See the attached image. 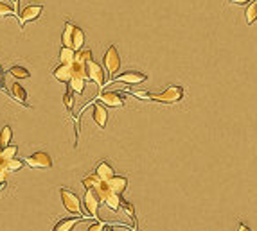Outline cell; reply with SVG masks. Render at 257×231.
I'll return each mask as SVG.
<instances>
[{
	"mask_svg": "<svg viewBox=\"0 0 257 231\" xmlns=\"http://www.w3.org/2000/svg\"><path fill=\"white\" fill-rule=\"evenodd\" d=\"M184 99V88L182 86H168L160 94L150 95V100L153 102H162V104H174Z\"/></svg>",
	"mask_w": 257,
	"mask_h": 231,
	"instance_id": "cell-1",
	"label": "cell"
},
{
	"mask_svg": "<svg viewBox=\"0 0 257 231\" xmlns=\"http://www.w3.org/2000/svg\"><path fill=\"white\" fill-rule=\"evenodd\" d=\"M60 197H62L63 208L67 210V212H70V213L83 215L85 217L83 206H81V199H79L76 193L70 192L68 188H60Z\"/></svg>",
	"mask_w": 257,
	"mask_h": 231,
	"instance_id": "cell-2",
	"label": "cell"
},
{
	"mask_svg": "<svg viewBox=\"0 0 257 231\" xmlns=\"http://www.w3.org/2000/svg\"><path fill=\"white\" fill-rule=\"evenodd\" d=\"M103 63H105V68L108 70L110 76L117 74L119 68H121V58H119V52L115 49V45H110L108 50L105 52V58H103Z\"/></svg>",
	"mask_w": 257,
	"mask_h": 231,
	"instance_id": "cell-3",
	"label": "cell"
},
{
	"mask_svg": "<svg viewBox=\"0 0 257 231\" xmlns=\"http://www.w3.org/2000/svg\"><path fill=\"white\" fill-rule=\"evenodd\" d=\"M25 165L31 167V169H50L52 167V158L43 151H38V153L25 158Z\"/></svg>",
	"mask_w": 257,
	"mask_h": 231,
	"instance_id": "cell-4",
	"label": "cell"
},
{
	"mask_svg": "<svg viewBox=\"0 0 257 231\" xmlns=\"http://www.w3.org/2000/svg\"><path fill=\"white\" fill-rule=\"evenodd\" d=\"M42 13H43V6H38V4H33V6H27L23 7L20 15H18V20H20V25H25L29 22H34V20H38L42 17Z\"/></svg>",
	"mask_w": 257,
	"mask_h": 231,
	"instance_id": "cell-5",
	"label": "cell"
},
{
	"mask_svg": "<svg viewBox=\"0 0 257 231\" xmlns=\"http://www.w3.org/2000/svg\"><path fill=\"white\" fill-rule=\"evenodd\" d=\"M85 208H86V213L92 219H97V212H99V203L101 199L97 197V193L94 190H86L85 192Z\"/></svg>",
	"mask_w": 257,
	"mask_h": 231,
	"instance_id": "cell-6",
	"label": "cell"
},
{
	"mask_svg": "<svg viewBox=\"0 0 257 231\" xmlns=\"http://www.w3.org/2000/svg\"><path fill=\"white\" fill-rule=\"evenodd\" d=\"M148 76L142 74V72H137V70H128L121 74L119 77H113L112 83H128V84H139V83H144Z\"/></svg>",
	"mask_w": 257,
	"mask_h": 231,
	"instance_id": "cell-7",
	"label": "cell"
},
{
	"mask_svg": "<svg viewBox=\"0 0 257 231\" xmlns=\"http://www.w3.org/2000/svg\"><path fill=\"white\" fill-rule=\"evenodd\" d=\"M86 72H88V79H92L99 88H103V84H105V70H103V66L99 63H95V61H90V63H86Z\"/></svg>",
	"mask_w": 257,
	"mask_h": 231,
	"instance_id": "cell-8",
	"label": "cell"
},
{
	"mask_svg": "<svg viewBox=\"0 0 257 231\" xmlns=\"http://www.w3.org/2000/svg\"><path fill=\"white\" fill-rule=\"evenodd\" d=\"M101 102H105L107 106H112V108H121L124 106V97L117 92H103L99 97Z\"/></svg>",
	"mask_w": 257,
	"mask_h": 231,
	"instance_id": "cell-9",
	"label": "cell"
},
{
	"mask_svg": "<svg viewBox=\"0 0 257 231\" xmlns=\"http://www.w3.org/2000/svg\"><path fill=\"white\" fill-rule=\"evenodd\" d=\"M108 187H110V192L115 193V195H123L128 188V179L124 176H113L110 181H108Z\"/></svg>",
	"mask_w": 257,
	"mask_h": 231,
	"instance_id": "cell-10",
	"label": "cell"
},
{
	"mask_svg": "<svg viewBox=\"0 0 257 231\" xmlns=\"http://www.w3.org/2000/svg\"><path fill=\"white\" fill-rule=\"evenodd\" d=\"M94 174L99 179H103V181H110L113 176H115V171H113V167L108 163V161H101L99 165L95 167V171Z\"/></svg>",
	"mask_w": 257,
	"mask_h": 231,
	"instance_id": "cell-11",
	"label": "cell"
},
{
	"mask_svg": "<svg viewBox=\"0 0 257 231\" xmlns=\"http://www.w3.org/2000/svg\"><path fill=\"white\" fill-rule=\"evenodd\" d=\"M85 219H90V217H67V219H62L54 228H52V231H72L74 226Z\"/></svg>",
	"mask_w": 257,
	"mask_h": 231,
	"instance_id": "cell-12",
	"label": "cell"
},
{
	"mask_svg": "<svg viewBox=\"0 0 257 231\" xmlns=\"http://www.w3.org/2000/svg\"><path fill=\"white\" fill-rule=\"evenodd\" d=\"M92 118H94V122L101 127V129H105V127H107L108 113H107V110H105V108H103L101 104H95L94 106V110H92Z\"/></svg>",
	"mask_w": 257,
	"mask_h": 231,
	"instance_id": "cell-13",
	"label": "cell"
},
{
	"mask_svg": "<svg viewBox=\"0 0 257 231\" xmlns=\"http://www.w3.org/2000/svg\"><path fill=\"white\" fill-rule=\"evenodd\" d=\"M52 76L56 77L58 81H62V83H70V79H72V70H70V65H60L54 68L52 72Z\"/></svg>",
	"mask_w": 257,
	"mask_h": 231,
	"instance_id": "cell-14",
	"label": "cell"
},
{
	"mask_svg": "<svg viewBox=\"0 0 257 231\" xmlns=\"http://www.w3.org/2000/svg\"><path fill=\"white\" fill-rule=\"evenodd\" d=\"M76 27L78 25H74V23L67 22L65 23V31L62 34V43L63 47H68V49H72V43H74V33H76ZM74 50V49H72Z\"/></svg>",
	"mask_w": 257,
	"mask_h": 231,
	"instance_id": "cell-15",
	"label": "cell"
},
{
	"mask_svg": "<svg viewBox=\"0 0 257 231\" xmlns=\"http://www.w3.org/2000/svg\"><path fill=\"white\" fill-rule=\"evenodd\" d=\"M60 59H62L63 65H72L74 61H76V50L68 49V47H63L60 50Z\"/></svg>",
	"mask_w": 257,
	"mask_h": 231,
	"instance_id": "cell-16",
	"label": "cell"
},
{
	"mask_svg": "<svg viewBox=\"0 0 257 231\" xmlns=\"http://www.w3.org/2000/svg\"><path fill=\"white\" fill-rule=\"evenodd\" d=\"M11 94L13 97H17L22 104H25L27 102V92H25V88H23L22 84H18V83H13L11 84Z\"/></svg>",
	"mask_w": 257,
	"mask_h": 231,
	"instance_id": "cell-17",
	"label": "cell"
},
{
	"mask_svg": "<svg viewBox=\"0 0 257 231\" xmlns=\"http://www.w3.org/2000/svg\"><path fill=\"white\" fill-rule=\"evenodd\" d=\"M11 138H13V129L11 126H4L2 131H0V147L4 149L11 143Z\"/></svg>",
	"mask_w": 257,
	"mask_h": 231,
	"instance_id": "cell-18",
	"label": "cell"
},
{
	"mask_svg": "<svg viewBox=\"0 0 257 231\" xmlns=\"http://www.w3.org/2000/svg\"><path fill=\"white\" fill-rule=\"evenodd\" d=\"M85 86H86V81H85V79H79V77H72L70 83H68V90H72L74 94H83Z\"/></svg>",
	"mask_w": 257,
	"mask_h": 231,
	"instance_id": "cell-19",
	"label": "cell"
},
{
	"mask_svg": "<svg viewBox=\"0 0 257 231\" xmlns=\"http://www.w3.org/2000/svg\"><path fill=\"white\" fill-rule=\"evenodd\" d=\"M246 23L248 25H252V23L257 20V0H252L250 4H248V7H246Z\"/></svg>",
	"mask_w": 257,
	"mask_h": 231,
	"instance_id": "cell-20",
	"label": "cell"
},
{
	"mask_svg": "<svg viewBox=\"0 0 257 231\" xmlns=\"http://www.w3.org/2000/svg\"><path fill=\"white\" fill-rule=\"evenodd\" d=\"M83 43H85V33L79 27H76V33H74L72 49L76 50V52H79V50H83Z\"/></svg>",
	"mask_w": 257,
	"mask_h": 231,
	"instance_id": "cell-21",
	"label": "cell"
},
{
	"mask_svg": "<svg viewBox=\"0 0 257 231\" xmlns=\"http://www.w3.org/2000/svg\"><path fill=\"white\" fill-rule=\"evenodd\" d=\"M107 203V206L110 210H113V212H119L121 210V206H123V199H121V195H115V193H112L110 197L105 201Z\"/></svg>",
	"mask_w": 257,
	"mask_h": 231,
	"instance_id": "cell-22",
	"label": "cell"
},
{
	"mask_svg": "<svg viewBox=\"0 0 257 231\" xmlns=\"http://www.w3.org/2000/svg\"><path fill=\"white\" fill-rule=\"evenodd\" d=\"M101 181H103V179H99L95 174H88L86 177H83V187L86 188V190H94V188H97V185H99Z\"/></svg>",
	"mask_w": 257,
	"mask_h": 231,
	"instance_id": "cell-23",
	"label": "cell"
},
{
	"mask_svg": "<svg viewBox=\"0 0 257 231\" xmlns=\"http://www.w3.org/2000/svg\"><path fill=\"white\" fill-rule=\"evenodd\" d=\"M9 74H11L13 77H17V79H29V77H31L29 70L23 68V66H11V68H9Z\"/></svg>",
	"mask_w": 257,
	"mask_h": 231,
	"instance_id": "cell-24",
	"label": "cell"
},
{
	"mask_svg": "<svg viewBox=\"0 0 257 231\" xmlns=\"http://www.w3.org/2000/svg\"><path fill=\"white\" fill-rule=\"evenodd\" d=\"M17 153H18V147L17 145H7V147H4L2 149V160H13L15 156H17Z\"/></svg>",
	"mask_w": 257,
	"mask_h": 231,
	"instance_id": "cell-25",
	"label": "cell"
},
{
	"mask_svg": "<svg viewBox=\"0 0 257 231\" xmlns=\"http://www.w3.org/2000/svg\"><path fill=\"white\" fill-rule=\"evenodd\" d=\"M76 61L86 65L90 61H94V58H92V52H90V50H79V52H76Z\"/></svg>",
	"mask_w": 257,
	"mask_h": 231,
	"instance_id": "cell-26",
	"label": "cell"
},
{
	"mask_svg": "<svg viewBox=\"0 0 257 231\" xmlns=\"http://www.w3.org/2000/svg\"><path fill=\"white\" fill-rule=\"evenodd\" d=\"M6 163H7V171H9V172H17V171H20V169L23 167V161L22 160H17V158H13V160H7Z\"/></svg>",
	"mask_w": 257,
	"mask_h": 231,
	"instance_id": "cell-27",
	"label": "cell"
},
{
	"mask_svg": "<svg viewBox=\"0 0 257 231\" xmlns=\"http://www.w3.org/2000/svg\"><path fill=\"white\" fill-rule=\"evenodd\" d=\"M63 102H65V108L68 111L74 110V92L72 90H67V94L63 95Z\"/></svg>",
	"mask_w": 257,
	"mask_h": 231,
	"instance_id": "cell-28",
	"label": "cell"
},
{
	"mask_svg": "<svg viewBox=\"0 0 257 231\" xmlns=\"http://www.w3.org/2000/svg\"><path fill=\"white\" fill-rule=\"evenodd\" d=\"M121 208L124 210V212H126V213H128V217L131 220H137V217H135V208H133V204L131 203H126V201H123V206H121Z\"/></svg>",
	"mask_w": 257,
	"mask_h": 231,
	"instance_id": "cell-29",
	"label": "cell"
},
{
	"mask_svg": "<svg viewBox=\"0 0 257 231\" xmlns=\"http://www.w3.org/2000/svg\"><path fill=\"white\" fill-rule=\"evenodd\" d=\"M9 13H15V7H11L9 4H6V2H0V18L7 17Z\"/></svg>",
	"mask_w": 257,
	"mask_h": 231,
	"instance_id": "cell-30",
	"label": "cell"
},
{
	"mask_svg": "<svg viewBox=\"0 0 257 231\" xmlns=\"http://www.w3.org/2000/svg\"><path fill=\"white\" fill-rule=\"evenodd\" d=\"M86 231H105V224L97 220V222H94V224L90 226V228H88V230H86Z\"/></svg>",
	"mask_w": 257,
	"mask_h": 231,
	"instance_id": "cell-31",
	"label": "cell"
},
{
	"mask_svg": "<svg viewBox=\"0 0 257 231\" xmlns=\"http://www.w3.org/2000/svg\"><path fill=\"white\" fill-rule=\"evenodd\" d=\"M248 2H252V0H230V4H234V6H245Z\"/></svg>",
	"mask_w": 257,
	"mask_h": 231,
	"instance_id": "cell-32",
	"label": "cell"
},
{
	"mask_svg": "<svg viewBox=\"0 0 257 231\" xmlns=\"http://www.w3.org/2000/svg\"><path fill=\"white\" fill-rule=\"evenodd\" d=\"M237 231H252V230H250V228H248L246 224H243V222H241L239 228H237Z\"/></svg>",
	"mask_w": 257,
	"mask_h": 231,
	"instance_id": "cell-33",
	"label": "cell"
},
{
	"mask_svg": "<svg viewBox=\"0 0 257 231\" xmlns=\"http://www.w3.org/2000/svg\"><path fill=\"white\" fill-rule=\"evenodd\" d=\"M18 2H20V0H15V15H20V11H18Z\"/></svg>",
	"mask_w": 257,
	"mask_h": 231,
	"instance_id": "cell-34",
	"label": "cell"
},
{
	"mask_svg": "<svg viewBox=\"0 0 257 231\" xmlns=\"http://www.w3.org/2000/svg\"><path fill=\"white\" fill-rule=\"evenodd\" d=\"M4 185H6V183H0V190H2V187H4Z\"/></svg>",
	"mask_w": 257,
	"mask_h": 231,
	"instance_id": "cell-35",
	"label": "cell"
},
{
	"mask_svg": "<svg viewBox=\"0 0 257 231\" xmlns=\"http://www.w3.org/2000/svg\"><path fill=\"white\" fill-rule=\"evenodd\" d=\"M105 231H115V230H112V228H108V230H105Z\"/></svg>",
	"mask_w": 257,
	"mask_h": 231,
	"instance_id": "cell-36",
	"label": "cell"
},
{
	"mask_svg": "<svg viewBox=\"0 0 257 231\" xmlns=\"http://www.w3.org/2000/svg\"><path fill=\"white\" fill-rule=\"evenodd\" d=\"M0 158H2V147H0Z\"/></svg>",
	"mask_w": 257,
	"mask_h": 231,
	"instance_id": "cell-37",
	"label": "cell"
}]
</instances>
